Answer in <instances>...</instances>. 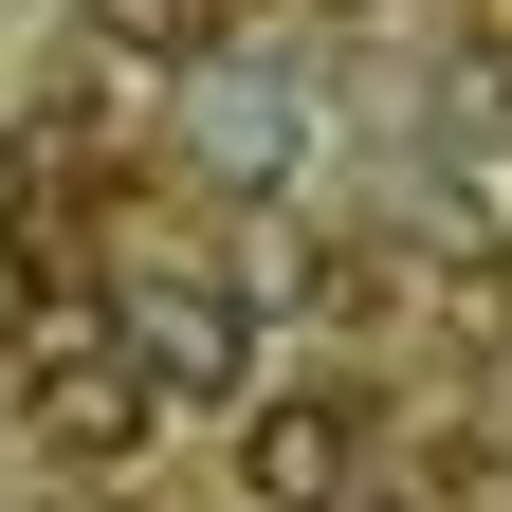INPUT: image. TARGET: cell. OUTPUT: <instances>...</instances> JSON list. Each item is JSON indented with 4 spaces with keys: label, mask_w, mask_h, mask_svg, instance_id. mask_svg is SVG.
<instances>
[{
    "label": "cell",
    "mask_w": 512,
    "mask_h": 512,
    "mask_svg": "<svg viewBox=\"0 0 512 512\" xmlns=\"http://www.w3.org/2000/svg\"><path fill=\"white\" fill-rule=\"evenodd\" d=\"M366 476V403L348 384H256L238 403V512H330Z\"/></svg>",
    "instance_id": "6da1fadb"
},
{
    "label": "cell",
    "mask_w": 512,
    "mask_h": 512,
    "mask_svg": "<svg viewBox=\"0 0 512 512\" xmlns=\"http://www.w3.org/2000/svg\"><path fill=\"white\" fill-rule=\"evenodd\" d=\"M19 403H37L55 458H128L165 384H147V348H128V311H110V330H37V348H19Z\"/></svg>",
    "instance_id": "7a4b0ae2"
},
{
    "label": "cell",
    "mask_w": 512,
    "mask_h": 512,
    "mask_svg": "<svg viewBox=\"0 0 512 512\" xmlns=\"http://www.w3.org/2000/svg\"><path fill=\"white\" fill-rule=\"evenodd\" d=\"M128 348H147V384H165V403H256V293L238 275H147V293H128Z\"/></svg>",
    "instance_id": "3957f363"
},
{
    "label": "cell",
    "mask_w": 512,
    "mask_h": 512,
    "mask_svg": "<svg viewBox=\"0 0 512 512\" xmlns=\"http://www.w3.org/2000/svg\"><path fill=\"white\" fill-rule=\"evenodd\" d=\"M92 37H110V55H202L220 0H92Z\"/></svg>",
    "instance_id": "277c9868"
}]
</instances>
